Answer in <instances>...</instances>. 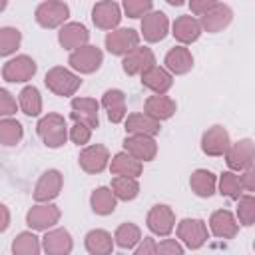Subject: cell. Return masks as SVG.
<instances>
[{
  "mask_svg": "<svg viewBox=\"0 0 255 255\" xmlns=\"http://www.w3.org/2000/svg\"><path fill=\"white\" fill-rule=\"evenodd\" d=\"M36 131H38L40 139L44 141V145L50 147V149H58L68 141L66 118L62 114H56V112H50V114L42 116L36 124Z\"/></svg>",
  "mask_w": 255,
  "mask_h": 255,
  "instance_id": "obj_1",
  "label": "cell"
},
{
  "mask_svg": "<svg viewBox=\"0 0 255 255\" xmlns=\"http://www.w3.org/2000/svg\"><path fill=\"white\" fill-rule=\"evenodd\" d=\"M44 84L46 88L54 94V96H60V98H70L74 96L80 86H82V78L72 72L70 68H64V66H54L46 72L44 76Z\"/></svg>",
  "mask_w": 255,
  "mask_h": 255,
  "instance_id": "obj_2",
  "label": "cell"
},
{
  "mask_svg": "<svg viewBox=\"0 0 255 255\" xmlns=\"http://www.w3.org/2000/svg\"><path fill=\"white\" fill-rule=\"evenodd\" d=\"M34 18H36L38 26H42L46 30L62 28L70 18V6L62 0H44L36 6Z\"/></svg>",
  "mask_w": 255,
  "mask_h": 255,
  "instance_id": "obj_3",
  "label": "cell"
},
{
  "mask_svg": "<svg viewBox=\"0 0 255 255\" xmlns=\"http://www.w3.org/2000/svg\"><path fill=\"white\" fill-rule=\"evenodd\" d=\"M68 64H70V70L76 72L78 76H82V74H94L104 64V52L98 46H94V44H86V46L70 52Z\"/></svg>",
  "mask_w": 255,
  "mask_h": 255,
  "instance_id": "obj_4",
  "label": "cell"
},
{
  "mask_svg": "<svg viewBox=\"0 0 255 255\" xmlns=\"http://www.w3.org/2000/svg\"><path fill=\"white\" fill-rule=\"evenodd\" d=\"M177 231V239L187 247V249H201L207 239H209V229H207V223L203 219H197V217H185L177 223L175 227Z\"/></svg>",
  "mask_w": 255,
  "mask_h": 255,
  "instance_id": "obj_5",
  "label": "cell"
},
{
  "mask_svg": "<svg viewBox=\"0 0 255 255\" xmlns=\"http://www.w3.org/2000/svg\"><path fill=\"white\" fill-rule=\"evenodd\" d=\"M225 163L229 171H247L253 169L255 163V143L251 137H243L239 141H231L229 149L225 151Z\"/></svg>",
  "mask_w": 255,
  "mask_h": 255,
  "instance_id": "obj_6",
  "label": "cell"
},
{
  "mask_svg": "<svg viewBox=\"0 0 255 255\" xmlns=\"http://www.w3.org/2000/svg\"><path fill=\"white\" fill-rule=\"evenodd\" d=\"M36 72H38V64L28 54L14 56L2 66V78L10 84H24V82L32 80L36 76Z\"/></svg>",
  "mask_w": 255,
  "mask_h": 255,
  "instance_id": "obj_7",
  "label": "cell"
},
{
  "mask_svg": "<svg viewBox=\"0 0 255 255\" xmlns=\"http://www.w3.org/2000/svg\"><path fill=\"white\" fill-rule=\"evenodd\" d=\"M62 211L56 203H36L26 213V225L30 231H48L60 223Z\"/></svg>",
  "mask_w": 255,
  "mask_h": 255,
  "instance_id": "obj_8",
  "label": "cell"
},
{
  "mask_svg": "<svg viewBox=\"0 0 255 255\" xmlns=\"http://www.w3.org/2000/svg\"><path fill=\"white\" fill-rule=\"evenodd\" d=\"M62 187H64L62 171L60 169H46L38 177L34 191H32V197L36 203H52L62 193Z\"/></svg>",
  "mask_w": 255,
  "mask_h": 255,
  "instance_id": "obj_9",
  "label": "cell"
},
{
  "mask_svg": "<svg viewBox=\"0 0 255 255\" xmlns=\"http://www.w3.org/2000/svg\"><path fill=\"white\" fill-rule=\"evenodd\" d=\"M139 32L133 30V28H116L112 32L106 34L104 38V44H106V50L112 54V56H126L128 52H131L133 48L139 46Z\"/></svg>",
  "mask_w": 255,
  "mask_h": 255,
  "instance_id": "obj_10",
  "label": "cell"
},
{
  "mask_svg": "<svg viewBox=\"0 0 255 255\" xmlns=\"http://www.w3.org/2000/svg\"><path fill=\"white\" fill-rule=\"evenodd\" d=\"M110 149L104 145V143H90V145H84V149L80 151L78 155V163L80 167L86 171V173H92V175H98L102 173L108 165H110Z\"/></svg>",
  "mask_w": 255,
  "mask_h": 255,
  "instance_id": "obj_11",
  "label": "cell"
},
{
  "mask_svg": "<svg viewBox=\"0 0 255 255\" xmlns=\"http://www.w3.org/2000/svg\"><path fill=\"white\" fill-rule=\"evenodd\" d=\"M169 18L165 12L161 10H151L141 18V26H139V36H143L145 42L155 44L161 42L167 34H169Z\"/></svg>",
  "mask_w": 255,
  "mask_h": 255,
  "instance_id": "obj_12",
  "label": "cell"
},
{
  "mask_svg": "<svg viewBox=\"0 0 255 255\" xmlns=\"http://www.w3.org/2000/svg\"><path fill=\"white\" fill-rule=\"evenodd\" d=\"M92 22L100 30H116L122 22V6L114 0H102L96 2L92 8Z\"/></svg>",
  "mask_w": 255,
  "mask_h": 255,
  "instance_id": "obj_13",
  "label": "cell"
},
{
  "mask_svg": "<svg viewBox=\"0 0 255 255\" xmlns=\"http://www.w3.org/2000/svg\"><path fill=\"white\" fill-rule=\"evenodd\" d=\"M70 118L74 122L86 124L90 129L100 128V102L96 98H72Z\"/></svg>",
  "mask_w": 255,
  "mask_h": 255,
  "instance_id": "obj_14",
  "label": "cell"
},
{
  "mask_svg": "<svg viewBox=\"0 0 255 255\" xmlns=\"http://www.w3.org/2000/svg\"><path fill=\"white\" fill-rule=\"evenodd\" d=\"M231 145V137H229V131L215 124L211 128H207L201 135V151L209 157H221L225 155V151L229 149Z\"/></svg>",
  "mask_w": 255,
  "mask_h": 255,
  "instance_id": "obj_15",
  "label": "cell"
},
{
  "mask_svg": "<svg viewBox=\"0 0 255 255\" xmlns=\"http://www.w3.org/2000/svg\"><path fill=\"white\" fill-rule=\"evenodd\" d=\"M145 225L147 229L153 233V235H159V237H167L173 227H175V213L169 205L165 203H157L153 205L149 211H147V217H145Z\"/></svg>",
  "mask_w": 255,
  "mask_h": 255,
  "instance_id": "obj_16",
  "label": "cell"
},
{
  "mask_svg": "<svg viewBox=\"0 0 255 255\" xmlns=\"http://www.w3.org/2000/svg\"><path fill=\"white\" fill-rule=\"evenodd\" d=\"M42 249L46 255H70L74 249L72 233L66 227H52L40 239Z\"/></svg>",
  "mask_w": 255,
  "mask_h": 255,
  "instance_id": "obj_17",
  "label": "cell"
},
{
  "mask_svg": "<svg viewBox=\"0 0 255 255\" xmlns=\"http://www.w3.org/2000/svg\"><path fill=\"white\" fill-rule=\"evenodd\" d=\"M199 24H201V30L209 32V34H217L221 30H225L231 20H233V10L229 4H223V2H215L211 10H207L201 18H197Z\"/></svg>",
  "mask_w": 255,
  "mask_h": 255,
  "instance_id": "obj_18",
  "label": "cell"
},
{
  "mask_svg": "<svg viewBox=\"0 0 255 255\" xmlns=\"http://www.w3.org/2000/svg\"><path fill=\"white\" fill-rule=\"evenodd\" d=\"M153 64H155V54L147 46H137L122 58V70L128 76H139Z\"/></svg>",
  "mask_w": 255,
  "mask_h": 255,
  "instance_id": "obj_19",
  "label": "cell"
},
{
  "mask_svg": "<svg viewBox=\"0 0 255 255\" xmlns=\"http://www.w3.org/2000/svg\"><path fill=\"white\" fill-rule=\"evenodd\" d=\"M139 82H141L143 88H147L155 96H165L173 86V76L163 66L153 64L143 74H139Z\"/></svg>",
  "mask_w": 255,
  "mask_h": 255,
  "instance_id": "obj_20",
  "label": "cell"
},
{
  "mask_svg": "<svg viewBox=\"0 0 255 255\" xmlns=\"http://www.w3.org/2000/svg\"><path fill=\"white\" fill-rule=\"evenodd\" d=\"M124 151L135 157L137 161H153L157 155V143L149 135H126L124 139Z\"/></svg>",
  "mask_w": 255,
  "mask_h": 255,
  "instance_id": "obj_21",
  "label": "cell"
},
{
  "mask_svg": "<svg viewBox=\"0 0 255 255\" xmlns=\"http://www.w3.org/2000/svg\"><path fill=\"white\" fill-rule=\"evenodd\" d=\"M201 32L203 30H201L199 20L195 16H191V14H181L171 24V34L179 42V46H187V44L197 42Z\"/></svg>",
  "mask_w": 255,
  "mask_h": 255,
  "instance_id": "obj_22",
  "label": "cell"
},
{
  "mask_svg": "<svg viewBox=\"0 0 255 255\" xmlns=\"http://www.w3.org/2000/svg\"><path fill=\"white\" fill-rule=\"evenodd\" d=\"M88 40H90V30L82 22H66L58 30V42L64 50L74 52V50L86 46Z\"/></svg>",
  "mask_w": 255,
  "mask_h": 255,
  "instance_id": "obj_23",
  "label": "cell"
},
{
  "mask_svg": "<svg viewBox=\"0 0 255 255\" xmlns=\"http://www.w3.org/2000/svg\"><path fill=\"white\" fill-rule=\"evenodd\" d=\"M209 231L219 239H233L239 233V223L229 209H215L209 215Z\"/></svg>",
  "mask_w": 255,
  "mask_h": 255,
  "instance_id": "obj_24",
  "label": "cell"
},
{
  "mask_svg": "<svg viewBox=\"0 0 255 255\" xmlns=\"http://www.w3.org/2000/svg\"><path fill=\"white\" fill-rule=\"evenodd\" d=\"M163 64H165L163 68L171 76H183V74L191 72V68H193V54L185 46H173L167 50Z\"/></svg>",
  "mask_w": 255,
  "mask_h": 255,
  "instance_id": "obj_25",
  "label": "cell"
},
{
  "mask_svg": "<svg viewBox=\"0 0 255 255\" xmlns=\"http://www.w3.org/2000/svg\"><path fill=\"white\" fill-rule=\"evenodd\" d=\"M102 108L108 114V120L112 124H122L128 116V106H126V94L120 88H110L102 96Z\"/></svg>",
  "mask_w": 255,
  "mask_h": 255,
  "instance_id": "obj_26",
  "label": "cell"
},
{
  "mask_svg": "<svg viewBox=\"0 0 255 255\" xmlns=\"http://www.w3.org/2000/svg\"><path fill=\"white\" fill-rule=\"evenodd\" d=\"M175 112H177V104L169 96H155L153 94L143 104V114L149 116L151 120L159 122V124L165 122V120H169V118H173Z\"/></svg>",
  "mask_w": 255,
  "mask_h": 255,
  "instance_id": "obj_27",
  "label": "cell"
},
{
  "mask_svg": "<svg viewBox=\"0 0 255 255\" xmlns=\"http://www.w3.org/2000/svg\"><path fill=\"white\" fill-rule=\"evenodd\" d=\"M124 126H126V133L128 135H149V137H153L161 129V124L151 120L143 112H133V114L126 116Z\"/></svg>",
  "mask_w": 255,
  "mask_h": 255,
  "instance_id": "obj_28",
  "label": "cell"
},
{
  "mask_svg": "<svg viewBox=\"0 0 255 255\" xmlns=\"http://www.w3.org/2000/svg\"><path fill=\"white\" fill-rule=\"evenodd\" d=\"M110 171L114 173V175H120V177H133V179H137L139 175H141V171H143V163L141 161H137L135 157H131L129 153H126V151H118L112 159H110Z\"/></svg>",
  "mask_w": 255,
  "mask_h": 255,
  "instance_id": "obj_29",
  "label": "cell"
},
{
  "mask_svg": "<svg viewBox=\"0 0 255 255\" xmlns=\"http://www.w3.org/2000/svg\"><path fill=\"white\" fill-rule=\"evenodd\" d=\"M84 247L90 255H112L114 235L106 229H90L84 237Z\"/></svg>",
  "mask_w": 255,
  "mask_h": 255,
  "instance_id": "obj_30",
  "label": "cell"
},
{
  "mask_svg": "<svg viewBox=\"0 0 255 255\" xmlns=\"http://www.w3.org/2000/svg\"><path fill=\"white\" fill-rule=\"evenodd\" d=\"M189 187H191V191H193L197 197L207 199V197H211V195L215 193V189H217V175H215L213 171L205 169V167H199V169H195V171L191 173V177H189Z\"/></svg>",
  "mask_w": 255,
  "mask_h": 255,
  "instance_id": "obj_31",
  "label": "cell"
},
{
  "mask_svg": "<svg viewBox=\"0 0 255 255\" xmlns=\"http://www.w3.org/2000/svg\"><path fill=\"white\" fill-rule=\"evenodd\" d=\"M90 207H92V211L96 215H104L106 217V215H112L116 211L118 199H116V195L112 193V189L108 185H100L90 195Z\"/></svg>",
  "mask_w": 255,
  "mask_h": 255,
  "instance_id": "obj_32",
  "label": "cell"
},
{
  "mask_svg": "<svg viewBox=\"0 0 255 255\" xmlns=\"http://www.w3.org/2000/svg\"><path fill=\"white\" fill-rule=\"evenodd\" d=\"M18 108L28 118H36L42 114V96L36 86H24L18 94Z\"/></svg>",
  "mask_w": 255,
  "mask_h": 255,
  "instance_id": "obj_33",
  "label": "cell"
},
{
  "mask_svg": "<svg viewBox=\"0 0 255 255\" xmlns=\"http://www.w3.org/2000/svg\"><path fill=\"white\" fill-rule=\"evenodd\" d=\"M12 255H40L42 243L34 231H22L12 239Z\"/></svg>",
  "mask_w": 255,
  "mask_h": 255,
  "instance_id": "obj_34",
  "label": "cell"
},
{
  "mask_svg": "<svg viewBox=\"0 0 255 255\" xmlns=\"http://www.w3.org/2000/svg\"><path fill=\"white\" fill-rule=\"evenodd\" d=\"M139 241H141V229L131 221L120 223L114 231V245H118L120 249H131Z\"/></svg>",
  "mask_w": 255,
  "mask_h": 255,
  "instance_id": "obj_35",
  "label": "cell"
},
{
  "mask_svg": "<svg viewBox=\"0 0 255 255\" xmlns=\"http://www.w3.org/2000/svg\"><path fill=\"white\" fill-rule=\"evenodd\" d=\"M24 128L16 118H0V143L6 147H14L22 141Z\"/></svg>",
  "mask_w": 255,
  "mask_h": 255,
  "instance_id": "obj_36",
  "label": "cell"
},
{
  "mask_svg": "<svg viewBox=\"0 0 255 255\" xmlns=\"http://www.w3.org/2000/svg\"><path fill=\"white\" fill-rule=\"evenodd\" d=\"M112 193L116 195L118 201H131L139 195V181L133 179V177H120L116 175L112 179V185H110Z\"/></svg>",
  "mask_w": 255,
  "mask_h": 255,
  "instance_id": "obj_37",
  "label": "cell"
},
{
  "mask_svg": "<svg viewBox=\"0 0 255 255\" xmlns=\"http://www.w3.org/2000/svg\"><path fill=\"white\" fill-rule=\"evenodd\" d=\"M217 187H219V193L237 201L241 195H243V185L239 181V175L235 171H223L217 179Z\"/></svg>",
  "mask_w": 255,
  "mask_h": 255,
  "instance_id": "obj_38",
  "label": "cell"
},
{
  "mask_svg": "<svg viewBox=\"0 0 255 255\" xmlns=\"http://www.w3.org/2000/svg\"><path fill=\"white\" fill-rule=\"evenodd\" d=\"M22 44V32L14 26H2L0 28V58L12 56Z\"/></svg>",
  "mask_w": 255,
  "mask_h": 255,
  "instance_id": "obj_39",
  "label": "cell"
},
{
  "mask_svg": "<svg viewBox=\"0 0 255 255\" xmlns=\"http://www.w3.org/2000/svg\"><path fill=\"white\" fill-rule=\"evenodd\" d=\"M235 219L239 225H245V227H251L255 223V197L251 193L241 195L237 199V217Z\"/></svg>",
  "mask_w": 255,
  "mask_h": 255,
  "instance_id": "obj_40",
  "label": "cell"
},
{
  "mask_svg": "<svg viewBox=\"0 0 255 255\" xmlns=\"http://www.w3.org/2000/svg\"><path fill=\"white\" fill-rule=\"evenodd\" d=\"M122 10L126 12L128 18H143L147 12L153 10V2L151 0H124Z\"/></svg>",
  "mask_w": 255,
  "mask_h": 255,
  "instance_id": "obj_41",
  "label": "cell"
},
{
  "mask_svg": "<svg viewBox=\"0 0 255 255\" xmlns=\"http://www.w3.org/2000/svg\"><path fill=\"white\" fill-rule=\"evenodd\" d=\"M92 131H94V129H90L86 124L74 122V126L68 128V137H70L76 145H86V143L90 141V137H92Z\"/></svg>",
  "mask_w": 255,
  "mask_h": 255,
  "instance_id": "obj_42",
  "label": "cell"
},
{
  "mask_svg": "<svg viewBox=\"0 0 255 255\" xmlns=\"http://www.w3.org/2000/svg\"><path fill=\"white\" fill-rule=\"evenodd\" d=\"M16 112H18L16 98L6 88H0V118H12Z\"/></svg>",
  "mask_w": 255,
  "mask_h": 255,
  "instance_id": "obj_43",
  "label": "cell"
},
{
  "mask_svg": "<svg viewBox=\"0 0 255 255\" xmlns=\"http://www.w3.org/2000/svg\"><path fill=\"white\" fill-rule=\"evenodd\" d=\"M155 255H185L183 245L177 239H161L159 243H155Z\"/></svg>",
  "mask_w": 255,
  "mask_h": 255,
  "instance_id": "obj_44",
  "label": "cell"
},
{
  "mask_svg": "<svg viewBox=\"0 0 255 255\" xmlns=\"http://www.w3.org/2000/svg\"><path fill=\"white\" fill-rule=\"evenodd\" d=\"M155 239L153 237H141V241L137 243L133 255H155Z\"/></svg>",
  "mask_w": 255,
  "mask_h": 255,
  "instance_id": "obj_45",
  "label": "cell"
},
{
  "mask_svg": "<svg viewBox=\"0 0 255 255\" xmlns=\"http://www.w3.org/2000/svg\"><path fill=\"white\" fill-rule=\"evenodd\" d=\"M213 4H215V0H191L189 2V10H191V14H195V16L201 18L207 10L213 8Z\"/></svg>",
  "mask_w": 255,
  "mask_h": 255,
  "instance_id": "obj_46",
  "label": "cell"
},
{
  "mask_svg": "<svg viewBox=\"0 0 255 255\" xmlns=\"http://www.w3.org/2000/svg\"><path fill=\"white\" fill-rule=\"evenodd\" d=\"M239 181H241V185H243V191H247V193L255 191V171H253V169L241 171Z\"/></svg>",
  "mask_w": 255,
  "mask_h": 255,
  "instance_id": "obj_47",
  "label": "cell"
},
{
  "mask_svg": "<svg viewBox=\"0 0 255 255\" xmlns=\"http://www.w3.org/2000/svg\"><path fill=\"white\" fill-rule=\"evenodd\" d=\"M10 219H12L10 209H8L4 203H0V233H4V231L10 227Z\"/></svg>",
  "mask_w": 255,
  "mask_h": 255,
  "instance_id": "obj_48",
  "label": "cell"
},
{
  "mask_svg": "<svg viewBox=\"0 0 255 255\" xmlns=\"http://www.w3.org/2000/svg\"><path fill=\"white\" fill-rule=\"evenodd\" d=\"M167 4H171V6H181L183 2H181V0H167Z\"/></svg>",
  "mask_w": 255,
  "mask_h": 255,
  "instance_id": "obj_49",
  "label": "cell"
},
{
  "mask_svg": "<svg viewBox=\"0 0 255 255\" xmlns=\"http://www.w3.org/2000/svg\"><path fill=\"white\" fill-rule=\"evenodd\" d=\"M6 6H8V2H6V0H0V12L6 10Z\"/></svg>",
  "mask_w": 255,
  "mask_h": 255,
  "instance_id": "obj_50",
  "label": "cell"
}]
</instances>
